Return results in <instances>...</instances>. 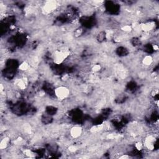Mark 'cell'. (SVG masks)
<instances>
[{"instance_id":"obj_5","label":"cell","mask_w":159,"mask_h":159,"mask_svg":"<svg viewBox=\"0 0 159 159\" xmlns=\"http://www.w3.org/2000/svg\"><path fill=\"white\" fill-rule=\"evenodd\" d=\"M29 68V64L27 62H23V63H21V65L19 67V69L21 71H25L27 70Z\"/></svg>"},{"instance_id":"obj_6","label":"cell","mask_w":159,"mask_h":159,"mask_svg":"<svg viewBox=\"0 0 159 159\" xmlns=\"http://www.w3.org/2000/svg\"><path fill=\"white\" fill-rule=\"evenodd\" d=\"M101 70V66L99 64L93 65L91 68V70L94 73H98Z\"/></svg>"},{"instance_id":"obj_8","label":"cell","mask_w":159,"mask_h":159,"mask_svg":"<svg viewBox=\"0 0 159 159\" xmlns=\"http://www.w3.org/2000/svg\"><path fill=\"white\" fill-rule=\"evenodd\" d=\"M122 30L124 31V32H129L132 31V27L129 25H125L122 27Z\"/></svg>"},{"instance_id":"obj_2","label":"cell","mask_w":159,"mask_h":159,"mask_svg":"<svg viewBox=\"0 0 159 159\" xmlns=\"http://www.w3.org/2000/svg\"><path fill=\"white\" fill-rule=\"evenodd\" d=\"M83 129L80 126H75L72 127L70 131V134L74 139H78L82 135Z\"/></svg>"},{"instance_id":"obj_4","label":"cell","mask_w":159,"mask_h":159,"mask_svg":"<svg viewBox=\"0 0 159 159\" xmlns=\"http://www.w3.org/2000/svg\"><path fill=\"white\" fill-rule=\"evenodd\" d=\"M9 143H10V139L9 138H4L3 139L1 140V144H0V148H1L2 150L3 149H5L8 147Z\"/></svg>"},{"instance_id":"obj_1","label":"cell","mask_w":159,"mask_h":159,"mask_svg":"<svg viewBox=\"0 0 159 159\" xmlns=\"http://www.w3.org/2000/svg\"><path fill=\"white\" fill-rule=\"evenodd\" d=\"M54 95L59 100H64L70 95V90L66 86H60L54 90Z\"/></svg>"},{"instance_id":"obj_7","label":"cell","mask_w":159,"mask_h":159,"mask_svg":"<svg viewBox=\"0 0 159 159\" xmlns=\"http://www.w3.org/2000/svg\"><path fill=\"white\" fill-rule=\"evenodd\" d=\"M144 143H142L141 141H138V142L136 143L135 145V147L136 148L137 150H142L143 149V148H144Z\"/></svg>"},{"instance_id":"obj_3","label":"cell","mask_w":159,"mask_h":159,"mask_svg":"<svg viewBox=\"0 0 159 159\" xmlns=\"http://www.w3.org/2000/svg\"><path fill=\"white\" fill-rule=\"evenodd\" d=\"M154 59L151 55H146L142 59V64L145 67H149L153 63Z\"/></svg>"}]
</instances>
